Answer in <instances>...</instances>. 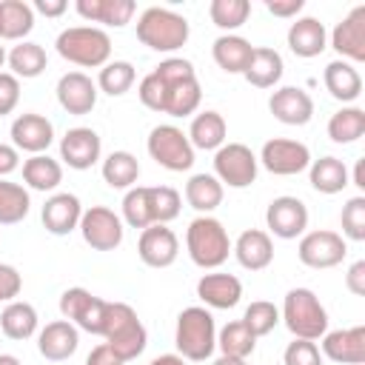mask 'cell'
Returning <instances> with one entry per match:
<instances>
[{
    "label": "cell",
    "instance_id": "obj_1",
    "mask_svg": "<svg viewBox=\"0 0 365 365\" xmlns=\"http://www.w3.org/2000/svg\"><path fill=\"white\" fill-rule=\"evenodd\" d=\"M163 88V106L160 114H171V117H188L197 111L200 100H202V88L200 80L194 74V66L182 57H171L163 60L154 71H151Z\"/></svg>",
    "mask_w": 365,
    "mask_h": 365
},
{
    "label": "cell",
    "instance_id": "obj_2",
    "mask_svg": "<svg viewBox=\"0 0 365 365\" xmlns=\"http://www.w3.org/2000/svg\"><path fill=\"white\" fill-rule=\"evenodd\" d=\"M103 336H106L108 351L123 362L137 359L145 348V339H148L143 322L137 319V311L125 302H108L106 305Z\"/></svg>",
    "mask_w": 365,
    "mask_h": 365
},
{
    "label": "cell",
    "instance_id": "obj_3",
    "mask_svg": "<svg viewBox=\"0 0 365 365\" xmlns=\"http://www.w3.org/2000/svg\"><path fill=\"white\" fill-rule=\"evenodd\" d=\"M137 40L154 51H177L188 40V20L171 9L151 6L137 20Z\"/></svg>",
    "mask_w": 365,
    "mask_h": 365
},
{
    "label": "cell",
    "instance_id": "obj_4",
    "mask_svg": "<svg viewBox=\"0 0 365 365\" xmlns=\"http://www.w3.org/2000/svg\"><path fill=\"white\" fill-rule=\"evenodd\" d=\"M57 54L74 66L83 68H100L111 57V37L103 29L94 26H74L60 31L57 37Z\"/></svg>",
    "mask_w": 365,
    "mask_h": 365
},
{
    "label": "cell",
    "instance_id": "obj_5",
    "mask_svg": "<svg viewBox=\"0 0 365 365\" xmlns=\"http://www.w3.org/2000/svg\"><path fill=\"white\" fill-rule=\"evenodd\" d=\"M185 245H188L191 262L200 268H220L231 254L228 231L222 228L220 220H214L208 214L191 220V225L185 231Z\"/></svg>",
    "mask_w": 365,
    "mask_h": 365
},
{
    "label": "cell",
    "instance_id": "obj_6",
    "mask_svg": "<svg viewBox=\"0 0 365 365\" xmlns=\"http://www.w3.org/2000/svg\"><path fill=\"white\" fill-rule=\"evenodd\" d=\"M177 351L182 359H191V362H202L214 354L217 348V328H214V317L200 308V305H191L185 308L180 317H177Z\"/></svg>",
    "mask_w": 365,
    "mask_h": 365
},
{
    "label": "cell",
    "instance_id": "obj_7",
    "mask_svg": "<svg viewBox=\"0 0 365 365\" xmlns=\"http://www.w3.org/2000/svg\"><path fill=\"white\" fill-rule=\"evenodd\" d=\"M282 319L288 325V331L297 339H319L328 334V314L322 308V302L317 299L314 291L308 288H294L285 294L282 302Z\"/></svg>",
    "mask_w": 365,
    "mask_h": 365
},
{
    "label": "cell",
    "instance_id": "obj_8",
    "mask_svg": "<svg viewBox=\"0 0 365 365\" xmlns=\"http://www.w3.org/2000/svg\"><path fill=\"white\" fill-rule=\"evenodd\" d=\"M148 154L168 171H188L194 165V145L177 125H157L148 134Z\"/></svg>",
    "mask_w": 365,
    "mask_h": 365
},
{
    "label": "cell",
    "instance_id": "obj_9",
    "mask_svg": "<svg viewBox=\"0 0 365 365\" xmlns=\"http://www.w3.org/2000/svg\"><path fill=\"white\" fill-rule=\"evenodd\" d=\"M214 177L228 188H248L257 180V157L242 143L220 145L214 154Z\"/></svg>",
    "mask_w": 365,
    "mask_h": 365
},
{
    "label": "cell",
    "instance_id": "obj_10",
    "mask_svg": "<svg viewBox=\"0 0 365 365\" xmlns=\"http://www.w3.org/2000/svg\"><path fill=\"white\" fill-rule=\"evenodd\" d=\"M106 305H108L106 299L94 297V294L86 291V288H68V291H63V297H60V314H63L71 325H77V328H83V331H88V334H97V336H103Z\"/></svg>",
    "mask_w": 365,
    "mask_h": 365
},
{
    "label": "cell",
    "instance_id": "obj_11",
    "mask_svg": "<svg viewBox=\"0 0 365 365\" xmlns=\"http://www.w3.org/2000/svg\"><path fill=\"white\" fill-rule=\"evenodd\" d=\"M80 234L94 251H114L123 242V222L106 205H91L80 217Z\"/></svg>",
    "mask_w": 365,
    "mask_h": 365
},
{
    "label": "cell",
    "instance_id": "obj_12",
    "mask_svg": "<svg viewBox=\"0 0 365 365\" xmlns=\"http://www.w3.org/2000/svg\"><path fill=\"white\" fill-rule=\"evenodd\" d=\"M262 165L277 174V177H291V174H299L311 165V151L305 143H297V140H285V137H274L262 145V154H259Z\"/></svg>",
    "mask_w": 365,
    "mask_h": 365
},
{
    "label": "cell",
    "instance_id": "obj_13",
    "mask_svg": "<svg viewBox=\"0 0 365 365\" xmlns=\"http://www.w3.org/2000/svg\"><path fill=\"white\" fill-rule=\"evenodd\" d=\"M299 262L308 268H334L345 259L348 245L336 231H311L299 240Z\"/></svg>",
    "mask_w": 365,
    "mask_h": 365
},
{
    "label": "cell",
    "instance_id": "obj_14",
    "mask_svg": "<svg viewBox=\"0 0 365 365\" xmlns=\"http://www.w3.org/2000/svg\"><path fill=\"white\" fill-rule=\"evenodd\" d=\"M265 222L274 237L294 240L308 228V208L297 197H277V200H271V205L265 211Z\"/></svg>",
    "mask_w": 365,
    "mask_h": 365
},
{
    "label": "cell",
    "instance_id": "obj_15",
    "mask_svg": "<svg viewBox=\"0 0 365 365\" xmlns=\"http://www.w3.org/2000/svg\"><path fill=\"white\" fill-rule=\"evenodd\" d=\"M100 151H103L100 134L94 128H86V125L68 128L60 140V157L66 160L68 168H77V171L91 168L100 160Z\"/></svg>",
    "mask_w": 365,
    "mask_h": 365
},
{
    "label": "cell",
    "instance_id": "obj_16",
    "mask_svg": "<svg viewBox=\"0 0 365 365\" xmlns=\"http://www.w3.org/2000/svg\"><path fill=\"white\" fill-rule=\"evenodd\" d=\"M137 254L140 259L148 265V268H168L177 254H180V242H177V234L160 222L143 228L140 234V242H137Z\"/></svg>",
    "mask_w": 365,
    "mask_h": 365
},
{
    "label": "cell",
    "instance_id": "obj_17",
    "mask_svg": "<svg viewBox=\"0 0 365 365\" xmlns=\"http://www.w3.org/2000/svg\"><path fill=\"white\" fill-rule=\"evenodd\" d=\"M57 103L68 114H88L97 106V86L83 71H68L57 80Z\"/></svg>",
    "mask_w": 365,
    "mask_h": 365
},
{
    "label": "cell",
    "instance_id": "obj_18",
    "mask_svg": "<svg viewBox=\"0 0 365 365\" xmlns=\"http://www.w3.org/2000/svg\"><path fill=\"white\" fill-rule=\"evenodd\" d=\"M322 354L339 365H365V325L325 334L322 336Z\"/></svg>",
    "mask_w": 365,
    "mask_h": 365
},
{
    "label": "cell",
    "instance_id": "obj_19",
    "mask_svg": "<svg viewBox=\"0 0 365 365\" xmlns=\"http://www.w3.org/2000/svg\"><path fill=\"white\" fill-rule=\"evenodd\" d=\"M268 108L285 125H305L314 117V100H311V94L302 91V88H297V86H285V88L274 91L271 100H268Z\"/></svg>",
    "mask_w": 365,
    "mask_h": 365
},
{
    "label": "cell",
    "instance_id": "obj_20",
    "mask_svg": "<svg viewBox=\"0 0 365 365\" xmlns=\"http://www.w3.org/2000/svg\"><path fill=\"white\" fill-rule=\"evenodd\" d=\"M331 46L354 63L365 60V6L351 9V14L336 23V29L331 31Z\"/></svg>",
    "mask_w": 365,
    "mask_h": 365
},
{
    "label": "cell",
    "instance_id": "obj_21",
    "mask_svg": "<svg viewBox=\"0 0 365 365\" xmlns=\"http://www.w3.org/2000/svg\"><path fill=\"white\" fill-rule=\"evenodd\" d=\"M80 217H83V205L68 191L48 197L46 205H43V225H46L48 234H57V237L71 234L80 225Z\"/></svg>",
    "mask_w": 365,
    "mask_h": 365
},
{
    "label": "cell",
    "instance_id": "obj_22",
    "mask_svg": "<svg viewBox=\"0 0 365 365\" xmlns=\"http://www.w3.org/2000/svg\"><path fill=\"white\" fill-rule=\"evenodd\" d=\"M11 140L23 151L43 154L54 140V125L43 114H20L11 123Z\"/></svg>",
    "mask_w": 365,
    "mask_h": 365
},
{
    "label": "cell",
    "instance_id": "obj_23",
    "mask_svg": "<svg viewBox=\"0 0 365 365\" xmlns=\"http://www.w3.org/2000/svg\"><path fill=\"white\" fill-rule=\"evenodd\" d=\"M80 345V334L77 328L68 322V319H57V322H48L40 336H37V351L51 359V362H63L68 359Z\"/></svg>",
    "mask_w": 365,
    "mask_h": 365
},
{
    "label": "cell",
    "instance_id": "obj_24",
    "mask_svg": "<svg viewBox=\"0 0 365 365\" xmlns=\"http://www.w3.org/2000/svg\"><path fill=\"white\" fill-rule=\"evenodd\" d=\"M234 254H237V262L248 271H262L271 265L274 259V242L265 231L259 228H248L237 237V245H234Z\"/></svg>",
    "mask_w": 365,
    "mask_h": 365
},
{
    "label": "cell",
    "instance_id": "obj_25",
    "mask_svg": "<svg viewBox=\"0 0 365 365\" xmlns=\"http://www.w3.org/2000/svg\"><path fill=\"white\" fill-rule=\"evenodd\" d=\"M328 46V31L317 17H299L288 29V48L297 57H317Z\"/></svg>",
    "mask_w": 365,
    "mask_h": 365
},
{
    "label": "cell",
    "instance_id": "obj_26",
    "mask_svg": "<svg viewBox=\"0 0 365 365\" xmlns=\"http://www.w3.org/2000/svg\"><path fill=\"white\" fill-rule=\"evenodd\" d=\"M197 297L211 308H234L242 297V282L234 274H205L197 282Z\"/></svg>",
    "mask_w": 365,
    "mask_h": 365
},
{
    "label": "cell",
    "instance_id": "obj_27",
    "mask_svg": "<svg viewBox=\"0 0 365 365\" xmlns=\"http://www.w3.org/2000/svg\"><path fill=\"white\" fill-rule=\"evenodd\" d=\"M77 14L91 20V23H106V26H125L134 14V0H77L74 3Z\"/></svg>",
    "mask_w": 365,
    "mask_h": 365
},
{
    "label": "cell",
    "instance_id": "obj_28",
    "mask_svg": "<svg viewBox=\"0 0 365 365\" xmlns=\"http://www.w3.org/2000/svg\"><path fill=\"white\" fill-rule=\"evenodd\" d=\"M211 54H214V63L228 71V74H242L248 68V60L254 54V46L245 40V37H237V34H222L214 40L211 46Z\"/></svg>",
    "mask_w": 365,
    "mask_h": 365
},
{
    "label": "cell",
    "instance_id": "obj_29",
    "mask_svg": "<svg viewBox=\"0 0 365 365\" xmlns=\"http://www.w3.org/2000/svg\"><path fill=\"white\" fill-rule=\"evenodd\" d=\"M322 80H325L328 94L336 97V100H342V103H354V100L362 94V77H359V71H356L351 63H345V60L328 63Z\"/></svg>",
    "mask_w": 365,
    "mask_h": 365
},
{
    "label": "cell",
    "instance_id": "obj_30",
    "mask_svg": "<svg viewBox=\"0 0 365 365\" xmlns=\"http://www.w3.org/2000/svg\"><path fill=\"white\" fill-rule=\"evenodd\" d=\"M282 68H285V66H282L279 51L265 48V46H257L254 54H251V60H248V68H245L242 74H245V80H248L251 86H257V88H271L274 83H279Z\"/></svg>",
    "mask_w": 365,
    "mask_h": 365
},
{
    "label": "cell",
    "instance_id": "obj_31",
    "mask_svg": "<svg viewBox=\"0 0 365 365\" xmlns=\"http://www.w3.org/2000/svg\"><path fill=\"white\" fill-rule=\"evenodd\" d=\"M225 120L220 111H202L191 120V128H188V143L202 148V151H211V148H220L225 143Z\"/></svg>",
    "mask_w": 365,
    "mask_h": 365
},
{
    "label": "cell",
    "instance_id": "obj_32",
    "mask_svg": "<svg viewBox=\"0 0 365 365\" xmlns=\"http://www.w3.org/2000/svg\"><path fill=\"white\" fill-rule=\"evenodd\" d=\"M34 29V9L23 0H0V37L20 40Z\"/></svg>",
    "mask_w": 365,
    "mask_h": 365
},
{
    "label": "cell",
    "instance_id": "obj_33",
    "mask_svg": "<svg viewBox=\"0 0 365 365\" xmlns=\"http://www.w3.org/2000/svg\"><path fill=\"white\" fill-rule=\"evenodd\" d=\"M23 180L34 191H51L63 182V165L48 154H34L23 163Z\"/></svg>",
    "mask_w": 365,
    "mask_h": 365
},
{
    "label": "cell",
    "instance_id": "obj_34",
    "mask_svg": "<svg viewBox=\"0 0 365 365\" xmlns=\"http://www.w3.org/2000/svg\"><path fill=\"white\" fill-rule=\"evenodd\" d=\"M185 200L194 211L208 214L222 202V182L214 174H194L185 182Z\"/></svg>",
    "mask_w": 365,
    "mask_h": 365
},
{
    "label": "cell",
    "instance_id": "obj_35",
    "mask_svg": "<svg viewBox=\"0 0 365 365\" xmlns=\"http://www.w3.org/2000/svg\"><path fill=\"white\" fill-rule=\"evenodd\" d=\"M311 185L319 194H339L348 185V168L336 157H319L311 163Z\"/></svg>",
    "mask_w": 365,
    "mask_h": 365
},
{
    "label": "cell",
    "instance_id": "obj_36",
    "mask_svg": "<svg viewBox=\"0 0 365 365\" xmlns=\"http://www.w3.org/2000/svg\"><path fill=\"white\" fill-rule=\"evenodd\" d=\"M0 331L9 339H29L37 331V311L29 302H9L0 314Z\"/></svg>",
    "mask_w": 365,
    "mask_h": 365
},
{
    "label": "cell",
    "instance_id": "obj_37",
    "mask_svg": "<svg viewBox=\"0 0 365 365\" xmlns=\"http://www.w3.org/2000/svg\"><path fill=\"white\" fill-rule=\"evenodd\" d=\"M140 177V163L128 151H111L103 160V180L111 188H131Z\"/></svg>",
    "mask_w": 365,
    "mask_h": 365
},
{
    "label": "cell",
    "instance_id": "obj_38",
    "mask_svg": "<svg viewBox=\"0 0 365 365\" xmlns=\"http://www.w3.org/2000/svg\"><path fill=\"white\" fill-rule=\"evenodd\" d=\"M6 60H9L11 71H14V77H23V80H31V77L43 74L46 63H48V57H46L40 43H20V46L11 48V54Z\"/></svg>",
    "mask_w": 365,
    "mask_h": 365
},
{
    "label": "cell",
    "instance_id": "obj_39",
    "mask_svg": "<svg viewBox=\"0 0 365 365\" xmlns=\"http://www.w3.org/2000/svg\"><path fill=\"white\" fill-rule=\"evenodd\" d=\"M365 134V111L356 108V106H348V108H339L331 120H328V137L339 145L345 143H354Z\"/></svg>",
    "mask_w": 365,
    "mask_h": 365
},
{
    "label": "cell",
    "instance_id": "obj_40",
    "mask_svg": "<svg viewBox=\"0 0 365 365\" xmlns=\"http://www.w3.org/2000/svg\"><path fill=\"white\" fill-rule=\"evenodd\" d=\"M31 208V200H29V191L17 182H9V180H0V225H14V222H23L26 214Z\"/></svg>",
    "mask_w": 365,
    "mask_h": 365
},
{
    "label": "cell",
    "instance_id": "obj_41",
    "mask_svg": "<svg viewBox=\"0 0 365 365\" xmlns=\"http://www.w3.org/2000/svg\"><path fill=\"white\" fill-rule=\"evenodd\" d=\"M217 345H220L222 356L245 359V356H251V354H254V348H257V336L242 325V319H237V322H228V325L220 331Z\"/></svg>",
    "mask_w": 365,
    "mask_h": 365
},
{
    "label": "cell",
    "instance_id": "obj_42",
    "mask_svg": "<svg viewBox=\"0 0 365 365\" xmlns=\"http://www.w3.org/2000/svg\"><path fill=\"white\" fill-rule=\"evenodd\" d=\"M134 66L125 63V60H114V63H106L100 68V77H97V86L108 94V97H120L125 94L131 86H134Z\"/></svg>",
    "mask_w": 365,
    "mask_h": 365
},
{
    "label": "cell",
    "instance_id": "obj_43",
    "mask_svg": "<svg viewBox=\"0 0 365 365\" xmlns=\"http://www.w3.org/2000/svg\"><path fill=\"white\" fill-rule=\"evenodd\" d=\"M208 14H211V23H214L217 29L231 31V29H240V26L248 20L251 3H248V0H211Z\"/></svg>",
    "mask_w": 365,
    "mask_h": 365
},
{
    "label": "cell",
    "instance_id": "obj_44",
    "mask_svg": "<svg viewBox=\"0 0 365 365\" xmlns=\"http://www.w3.org/2000/svg\"><path fill=\"white\" fill-rule=\"evenodd\" d=\"M148 211H151V222H171L180 214V194L171 185H151L148 188Z\"/></svg>",
    "mask_w": 365,
    "mask_h": 365
},
{
    "label": "cell",
    "instance_id": "obj_45",
    "mask_svg": "<svg viewBox=\"0 0 365 365\" xmlns=\"http://www.w3.org/2000/svg\"><path fill=\"white\" fill-rule=\"evenodd\" d=\"M277 322H279V311H277V305L268 302V299L251 302V305L245 308V314H242V325H245L254 336L271 334V331L277 328Z\"/></svg>",
    "mask_w": 365,
    "mask_h": 365
},
{
    "label": "cell",
    "instance_id": "obj_46",
    "mask_svg": "<svg viewBox=\"0 0 365 365\" xmlns=\"http://www.w3.org/2000/svg\"><path fill=\"white\" fill-rule=\"evenodd\" d=\"M123 217L131 228H148L151 222V211H148V185H137L128 188V194L123 197Z\"/></svg>",
    "mask_w": 365,
    "mask_h": 365
},
{
    "label": "cell",
    "instance_id": "obj_47",
    "mask_svg": "<svg viewBox=\"0 0 365 365\" xmlns=\"http://www.w3.org/2000/svg\"><path fill=\"white\" fill-rule=\"evenodd\" d=\"M342 234L348 240H365V197H351L342 208Z\"/></svg>",
    "mask_w": 365,
    "mask_h": 365
},
{
    "label": "cell",
    "instance_id": "obj_48",
    "mask_svg": "<svg viewBox=\"0 0 365 365\" xmlns=\"http://www.w3.org/2000/svg\"><path fill=\"white\" fill-rule=\"evenodd\" d=\"M285 365H322V354L311 339H294L285 348Z\"/></svg>",
    "mask_w": 365,
    "mask_h": 365
},
{
    "label": "cell",
    "instance_id": "obj_49",
    "mask_svg": "<svg viewBox=\"0 0 365 365\" xmlns=\"http://www.w3.org/2000/svg\"><path fill=\"white\" fill-rule=\"evenodd\" d=\"M20 103V80L14 74L0 71V117L11 114Z\"/></svg>",
    "mask_w": 365,
    "mask_h": 365
},
{
    "label": "cell",
    "instance_id": "obj_50",
    "mask_svg": "<svg viewBox=\"0 0 365 365\" xmlns=\"http://www.w3.org/2000/svg\"><path fill=\"white\" fill-rule=\"evenodd\" d=\"M23 288V277L17 274V268L0 262V299L3 302H14V297Z\"/></svg>",
    "mask_w": 365,
    "mask_h": 365
},
{
    "label": "cell",
    "instance_id": "obj_51",
    "mask_svg": "<svg viewBox=\"0 0 365 365\" xmlns=\"http://www.w3.org/2000/svg\"><path fill=\"white\" fill-rule=\"evenodd\" d=\"M345 285H348L351 294L365 297V259H359V262H354V265L348 268V274H345Z\"/></svg>",
    "mask_w": 365,
    "mask_h": 365
},
{
    "label": "cell",
    "instance_id": "obj_52",
    "mask_svg": "<svg viewBox=\"0 0 365 365\" xmlns=\"http://www.w3.org/2000/svg\"><path fill=\"white\" fill-rule=\"evenodd\" d=\"M305 0H268L265 9L274 14V17H297L302 11Z\"/></svg>",
    "mask_w": 365,
    "mask_h": 365
},
{
    "label": "cell",
    "instance_id": "obj_53",
    "mask_svg": "<svg viewBox=\"0 0 365 365\" xmlns=\"http://www.w3.org/2000/svg\"><path fill=\"white\" fill-rule=\"evenodd\" d=\"M17 165H20V154H17V148L0 143V180H3L6 174L17 171Z\"/></svg>",
    "mask_w": 365,
    "mask_h": 365
},
{
    "label": "cell",
    "instance_id": "obj_54",
    "mask_svg": "<svg viewBox=\"0 0 365 365\" xmlns=\"http://www.w3.org/2000/svg\"><path fill=\"white\" fill-rule=\"evenodd\" d=\"M86 365H125V362H123V359H117V356L108 351V345L103 342V345H97V348L88 354Z\"/></svg>",
    "mask_w": 365,
    "mask_h": 365
},
{
    "label": "cell",
    "instance_id": "obj_55",
    "mask_svg": "<svg viewBox=\"0 0 365 365\" xmlns=\"http://www.w3.org/2000/svg\"><path fill=\"white\" fill-rule=\"evenodd\" d=\"M34 9L40 14H46V17H60L66 11V0H37Z\"/></svg>",
    "mask_w": 365,
    "mask_h": 365
},
{
    "label": "cell",
    "instance_id": "obj_56",
    "mask_svg": "<svg viewBox=\"0 0 365 365\" xmlns=\"http://www.w3.org/2000/svg\"><path fill=\"white\" fill-rule=\"evenodd\" d=\"M148 365H188L180 354H163V356H157V359H151Z\"/></svg>",
    "mask_w": 365,
    "mask_h": 365
},
{
    "label": "cell",
    "instance_id": "obj_57",
    "mask_svg": "<svg viewBox=\"0 0 365 365\" xmlns=\"http://www.w3.org/2000/svg\"><path fill=\"white\" fill-rule=\"evenodd\" d=\"M354 185L365 188V160H359V163H356V168H354Z\"/></svg>",
    "mask_w": 365,
    "mask_h": 365
},
{
    "label": "cell",
    "instance_id": "obj_58",
    "mask_svg": "<svg viewBox=\"0 0 365 365\" xmlns=\"http://www.w3.org/2000/svg\"><path fill=\"white\" fill-rule=\"evenodd\" d=\"M211 365H245V359H237V356H220V359H214Z\"/></svg>",
    "mask_w": 365,
    "mask_h": 365
},
{
    "label": "cell",
    "instance_id": "obj_59",
    "mask_svg": "<svg viewBox=\"0 0 365 365\" xmlns=\"http://www.w3.org/2000/svg\"><path fill=\"white\" fill-rule=\"evenodd\" d=\"M0 365H20V359L11 354H0Z\"/></svg>",
    "mask_w": 365,
    "mask_h": 365
},
{
    "label": "cell",
    "instance_id": "obj_60",
    "mask_svg": "<svg viewBox=\"0 0 365 365\" xmlns=\"http://www.w3.org/2000/svg\"><path fill=\"white\" fill-rule=\"evenodd\" d=\"M3 63H6V48L0 46V68H3Z\"/></svg>",
    "mask_w": 365,
    "mask_h": 365
}]
</instances>
